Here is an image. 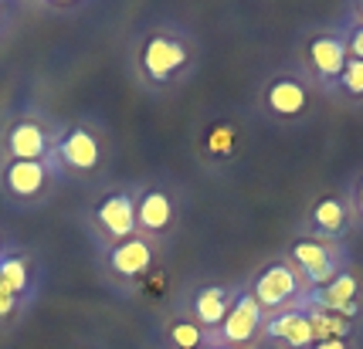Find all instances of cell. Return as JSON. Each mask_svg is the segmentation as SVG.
Here are the masks:
<instances>
[{
	"label": "cell",
	"instance_id": "6da1fadb",
	"mask_svg": "<svg viewBox=\"0 0 363 349\" xmlns=\"http://www.w3.org/2000/svg\"><path fill=\"white\" fill-rule=\"evenodd\" d=\"M58 143V129H51L34 112H21L7 126L0 129V156L4 159H34V163H51Z\"/></svg>",
	"mask_w": 363,
	"mask_h": 349
},
{
	"label": "cell",
	"instance_id": "cb8c5ba5",
	"mask_svg": "<svg viewBox=\"0 0 363 349\" xmlns=\"http://www.w3.org/2000/svg\"><path fill=\"white\" fill-rule=\"evenodd\" d=\"M7 17H11V7H7V4H0V28L7 24Z\"/></svg>",
	"mask_w": 363,
	"mask_h": 349
},
{
	"label": "cell",
	"instance_id": "2e32d148",
	"mask_svg": "<svg viewBox=\"0 0 363 349\" xmlns=\"http://www.w3.org/2000/svg\"><path fill=\"white\" fill-rule=\"evenodd\" d=\"M313 224H316L323 234H340L343 224H347V207L340 197H323L316 207H313Z\"/></svg>",
	"mask_w": 363,
	"mask_h": 349
},
{
	"label": "cell",
	"instance_id": "ac0fdd59",
	"mask_svg": "<svg viewBox=\"0 0 363 349\" xmlns=\"http://www.w3.org/2000/svg\"><path fill=\"white\" fill-rule=\"evenodd\" d=\"M292 254H296V261H299V268L306 271V275H316V271H323V268H330L333 265L326 248L316 244V241H299Z\"/></svg>",
	"mask_w": 363,
	"mask_h": 349
},
{
	"label": "cell",
	"instance_id": "d6986e66",
	"mask_svg": "<svg viewBox=\"0 0 363 349\" xmlns=\"http://www.w3.org/2000/svg\"><path fill=\"white\" fill-rule=\"evenodd\" d=\"M170 343H174V349H201L204 329H201L197 322H190V319L174 322V326H170Z\"/></svg>",
	"mask_w": 363,
	"mask_h": 349
},
{
	"label": "cell",
	"instance_id": "7c38bea8",
	"mask_svg": "<svg viewBox=\"0 0 363 349\" xmlns=\"http://www.w3.org/2000/svg\"><path fill=\"white\" fill-rule=\"evenodd\" d=\"M231 305H235V299H231V292L221 285H207L201 288L197 295H194V319H197V326L204 329V326H218L221 329L224 316L231 312Z\"/></svg>",
	"mask_w": 363,
	"mask_h": 349
},
{
	"label": "cell",
	"instance_id": "5bb4252c",
	"mask_svg": "<svg viewBox=\"0 0 363 349\" xmlns=\"http://www.w3.org/2000/svg\"><path fill=\"white\" fill-rule=\"evenodd\" d=\"M265 102L275 115H299L306 105H309V96L296 79H275L265 92Z\"/></svg>",
	"mask_w": 363,
	"mask_h": 349
},
{
	"label": "cell",
	"instance_id": "7a4b0ae2",
	"mask_svg": "<svg viewBox=\"0 0 363 349\" xmlns=\"http://www.w3.org/2000/svg\"><path fill=\"white\" fill-rule=\"evenodd\" d=\"M58 170L51 163H34V159H0V190L14 204H34L45 200Z\"/></svg>",
	"mask_w": 363,
	"mask_h": 349
},
{
	"label": "cell",
	"instance_id": "ba28073f",
	"mask_svg": "<svg viewBox=\"0 0 363 349\" xmlns=\"http://www.w3.org/2000/svg\"><path fill=\"white\" fill-rule=\"evenodd\" d=\"M258 326H262V305L255 302V295H241V299H235L231 312H228L224 322H221L224 346L241 349L245 343H252L255 333H258Z\"/></svg>",
	"mask_w": 363,
	"mask_h": 349
},
{
	"label": "cell",
	"instance_id": "4316f807",
	"mask_svg": "<svg viewBox=\"0 0 363 349\" xmlns=\"http://www.w3.org/2000/svg\"><path fill=\"white\" fill-rule=\"evenodd\" d=\"M218 349H238V346H218Z\"/></svg>",
	"mask_w": 363,
	"mask_h": 349
},
{
	"label": "cell",
	"instance_id": "9c48e42d",
	"mask_svg": "<svg viewBox=\"0 0 363 349\" xmlns=\"http://www.w3.org/2000/svg\"><path fill=\"white\" fill-rule=\"evenodd\" d=\"M296 288H299L296 271L289 268V265H272V268H265L255 278L252 295L262 309H279V305H285V302L296 295Z\"/></svg>",
	"mask_w": 363,
	"mask_h": 349
},
{
	"label": "cell",
	"instance_id": "9a60e30c",
	"mask_svg": "<svg viewBox=\"0 0 363 349\" xmlns=\"http://www.w3.org/2000/svg\"><path fill=\"white\" fill-rule=\"evenodd\" d=\"M269 336L289 343L292 349H302V346L313 343V322H309L306 312H285V316H279V319H272L269 322Z\"/></svg>",
	"mask_w": 363,
	"mask_h": 349
},
{
	"label": "cell",
	"instance_id": "7402d4cb",
	"mask_svg": "<svg viewBox=\"0 0 363 349\" xmlns=\"http://www.w3.org/2000/svg\"><path fill=\"white\" fill-rule=\"evenodd\" d=\"M350 51H353V58L363 62V28H357V34L350 38Z\"/></svg>",
	"mask_w": 363,
	"mask_h": 349
},
{
	"label": "cell",
	"instance_id": "4fadbf2b",
	"mask_svg": "<svg viewBox=\"0 0 363 349\" xmlns=\"http://www.w3.org/2000/svg\"><path fill=\"white\" fill-rule=\"evenodd\" d=\"M357 278L353 275H336L330 285L319 292V305L323 312H333L340 319H353L357 316Z\"/></svg>",
	"mask_w": 363,
	"mask_h": 349
},
{
	"label": "cell",
	"instance_id": "44dd1931",
	"mask_svg": "<svg viewBox=\"0 0 363 349\" xmlns=\"http://www.w3.org/2000/svg\"><path fill=\"white\" fill-rule=\"evenodd\" d=\"M343 88H347L350 96H363V62L360 58H347V68H343Z\"/></svg>",
	"mask_w": 363,
	"mask_h": 349
},
{
	"label": "cell",
	"instance_id": "603a6c76",
	"mask_svg": "<svg viewBox=\"0 0 363 349\" xmlns=\"http://www.w3.org/2000/svg\"><path fill=\"white\" fill-rule=\"evenodd\" d=\"M316 349H350L347 339H326V343H316Z\"/></svg>",
	"mask_w": 363,
	"mask_h": 349
},
{
	"label": "cell",
	"instance_id": "8992f818",
	"mask_svg": "<svg viewBox=\"0 0 363 349\" xmlns=\"http://www.w3.org/2000/svg\"><path fill=\"white\" fill-rule=\"evenodd\" d=\"M106 265H109L112 275H119V278H143L146 271L153 268V244L150 238H136L129 241H119V244H109V254H106Z\"/></svg>",
	"mask_w": 363,
	"mask_h": 349
},
{
	"label": "cell",
	"instance_id": "277c9868",
	"mask_svg": "<svg viewBox=\"0 0 363 349\" xmlns=\"http://www.w3.org/2000/svg\"><path fill=\"white\" fill-rule=\"evenodd\" d=\"M102 163V143L92 129L85 126H72L58 132V143H55V156H51V166L62 173H92L95 166Z\"/></svg>",
	"mask_w": 363,
	"mask_h": 349
},
{
	"label": "cell",
	"instance_id": "52a82bcc",
	"mask_svg": "<svg viewBox=\"0 0 363 349\" xmlns=\"http://www.w3.org/2000/svg\"><path fill=\"white\" fill-rule=\"evenodd\" d=\"M177 210H174V197L160 187H150V190L136 193V227L140 234H167L170 224H174Z\"/></svg>",
	"mask_w": 363,
	"mask_h": 349
},
{
	"label": "cell",
	"instance_id": "83f0119b",
	"mask_svg": "<svg viewBox=\"0 0 363 349\" xmlns=\"http://www.w3.org/2000/svg\"><path fill=\"white\" fill-rule=\"evenodd\" d=\"M360 14H363V4H360Z\"/></svg>",
	"mask_w": 363,
	"mask_h": 349
},
{
	"label": "cell",
	"instance_id": "484cf974",
	"mask_svg": "<svg viewBox=\"0 0 363 349\" xmlns=\"http://www.w3.org/2000/svg\"><path fill=\"white\" fill-rule=\"evenodd\" d=\"M4 248H7V244H4V238H0V251H4Z\"/></svg>",
	"mask_w": 363,
	"mask_h": 349
},
{
	"label": "cell",
	"instance_id": "e0dca14e",
	"mask_svg": "<svg viewBox=\"0 0 363 349\" xmlns=\"http://www.w3.org/2000/svg\"><path fill=\"white\" fill-rule=\"evenodd\" d=\"M309 322H313V339H316V343H326V339H343V336L350 333L347 319L333 316V312H323V309L313 312Z\"/></svg>",
	"mask_w": 363,
	"mask_h": 349
},
{
	"label": "cell",
	"instance_id": "5b68a950",
	"mask_svg": "<svg viewBox=\"0 0 363 349\" xmlns=\"http://www.w3.org/2000/svg\"><path fill=\"white\" fill-rule=\"evenodd\" d=\"M92 221L109 244L136 238V234H140V227H136V193H129V190L106 193V197L95 204Z\"/></svg>",
	"mask_w": 363,
	"mask_h": 349
},
{
	"label": "cell",
	"instance_id": "30bf717a",
	"mask_svg": "<svg viewBox=\"0 0 363 349\" xmlns=\"http://www.w3.org/2000/svg\"><path fill=\"white\" fill-rule=\"evenodd\" d=\"M34 288V275H31V261H28V254L14 251L11 244L0 251V292H7V295H14L17 302H24L31 295Z\"/></svg>",
	"mask_w": 363,
	"mask_h": 349
},
{
	"label": "cell",
	"instance_id": "d4e9b609",
	"mask_svg": "<svg viewBox=\"0 0 363 349\" xmlns=\"http://www.w3.org/2000/svg\"><path fill=\"white\" fill-rule=\"evenodd\" d=\"M357 197H360V210H363V180H360V190H357Z\"/></svg>",
	"mask_w": 363,
	"mask_h": 349
},
{
	"label": "cell",
	"instance_id": "8fae6325",
	"mask_svg": "<svg viewBox=\"0 0 363 349\" xmlns=\"http://www.w3.org/2000/svg\"><path fill=\"white\" fill-rule=\"evenodd\" d=\"M309 58H313V68H316L323 79H340L343 68H347V45L340 38H330V34H319L309 41Z\"/></svg>",
	"mask_w": 363,
	"mask_h": 349
},
{
	"label": "cell",
	"instance_id": "3957f363",
	"mask_svg": "<svg viewBox=\"0 0 363 349\" xmlns=\"http://www.w3.org/2000/svg\"><path fill=\"white\" fill-rule=\"evenodd\" d=\"M190 62V51L187 45L174 38V34H150L146 41H143L140 48V71L146 81H153V85H167V81H174Z\"/></svg>",
	"mask_w": 363,
	"mask_h": 349
},
{
	"label": "cell",
	"instance_id": "ffe728a7",
	"mask_svg": "<svg viewBox=\"0 0 363 349\" xmlns=\"http://www.w3.org/2000/svg\"><path fill=\"white\" fill-rule=\"evenodd\" d=\"M207 149L214 153V156H228L231 149H235V129L231 126H214L211 129V136H207Z\"/></svg>",
	"mask_w": 363,
	"mask_h": 349
}]
</instances>
